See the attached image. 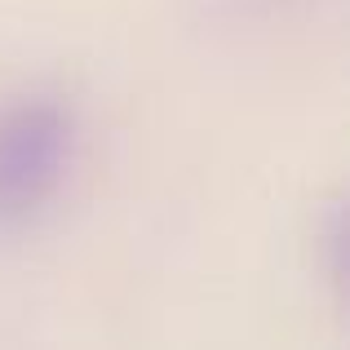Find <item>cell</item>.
<instances>
[{"instance_id": "6da1fadb", "label": "cell", "mask_w": 350, "mask_h": 350, "mask_svg": "<svg viewBox=\"0 0 350 350\" xmlns=\"http://www.w3.org/2000/svg\"><path fill=\"white\" fill-rule=\"evenodd\" d=\"M80 120L53 94L0 103V231H27L67 191Z\"/></svg>"}]
</instances>
